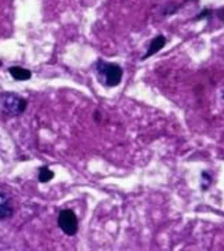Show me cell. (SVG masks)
Wrapping results in <instances>:
<instances>
[{
	"instance_id": "6da1fadb",
	"label": "cell",
	"mask_w": 224,
	"mask_h": 251,
	"mask_svg": "<svg viewBox=\"0 0 224 251\" xmlns=\"http://www.w3.org/2000/svg\"><path fill=\"white\" fill-rule=\"evenodd\" d=\"M96 71L100 83H103L107 87H116L123 76V71L119 65L105 61H98L96 64Z\"/></svg>"
},
{
	"instance_id": "7a4b0ae2",
	"label": "cell",
	"mask_w": 224,
	"mask_h": 251,
	"mask_svg": "<svg viewBox=\"0 0 224 251\" xmlns=\"http://www.w3.org/2000/svg\"><path fill=\"white\" fill-rule=\"evenodd\" d=\"M1 103L7 113L13 116H20L27 109V101L17 94H3Z\"/></svg>"
},
{
	"instance_id": "3957f363",
	"label": "cell",
	"mask_w": 224,
	"mask_h": 251,
	"mask_svg": "<svg viewBox=\"0 0 224 251\" xmlns=\"http://www.w3.org/2000/svg\"><path fill=\"white\" fill-rule=\"evenodd\" d=\"M58 226L64 233H67L69 236H74L78 232V217L72 210H62L58 215Z\"/></svg>"
},
{
	"instance_id": "277c9868",
	"label": "cell",
	"mask_w": 224,
	"mask_h": 251,
	"mask_svg": "<svg viewBox=\"0 0 224 251\" xmlns=\"http://www.w3.org/2000/svg\"><path fill=\"white\" fill-rule=\"evenodd\" d=\"M165 45H166V37L162 36V35H159V36H157L155 39H152L151 43H149L148 51H147V54L142 57V59L148 58V57L154 55V54L159 51V50H162L165 47Z\"/></svg>"
},
{
	"instance_id": "5b68a950",
	"label": "cell",
	"mask_w": 224,
	"mask_h": 251,
	"mask_svg": "<svg viewBox=\"0 0 224 251\" xmlns=\"http://www.w3.org/2000/svg\"><path fill=\"white\" fill-rule=\"evenodd\" d=\"M13 215V207L4 193H0V220H7Z\"/></svg>"
},
{
	"instance_id": "8992f818",
	"label": "cell",
	"mask_w": 224,
	"mask_h": 251,
	"mask_svg": "<svg viewBox=\"0 0 224 251\" xmlns=\"http://www.w3.org/2000/svg\"><path fill=\"white\" fill-rule=\"evenodd\" d=\"M8 72H10V75L14 77L15 80H28V79H30V76H32L28 69H24L21 67L10 68Z\"/></svg>"
},
{
	"instance_id": "52a82bcc",
	"label": "cell",
	"mask_w": 224,
	"mask_h": 251,
	"mask_svg": "<svg viewBox=\"0 0 224 251\" xmlns=\"http://www.w3.org/2000/svg\"><path fill=\"white\" fill-rule=\"evenodd\" d=\"M53 177H54V173L52 170H49L47 167H42L39 170V181L40 182H49Z\"/></svg>"
}]
</instances>
